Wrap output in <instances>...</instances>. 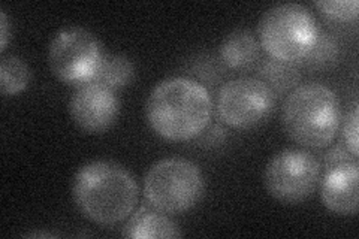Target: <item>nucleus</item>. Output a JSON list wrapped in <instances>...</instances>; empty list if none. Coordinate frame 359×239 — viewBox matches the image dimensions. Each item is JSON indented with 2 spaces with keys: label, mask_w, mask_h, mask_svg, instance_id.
<instances>
[{
  "label": "nucleus",
  "mask_w": 359,
  "mask_h": 239,
  "mask_svg": "<svg viewBox=\"0 0 359 239\" xmlns=\"http://www.w3.org/2000/svg\"><path fill=\"white\" fill-rule=\"evenodd\" d=\"M145 117L151 130L172 142H186L205 132L212 117V99L201 83L186 76L166 78L151 90Z\"/></svg>",
  "instance_id": "1"
},
{
  "label": "nucleus",
  "mask_w": 359,
  "mask_h": 239,
  "mask_svg": "<svg viewBox=\"0 0 359 239\" xmlns=\"http://www.w3.org/2000/svg\"><path fill=\"white\" fill-rule=\"evenodd\" d=\"M72 196L78 211L88 221L112 226L130 217L138 205L140 187L126 168L96 161L78 169Z\"/></svg>",
  "instance_id": "2"
},
{
  "label": "nucleus",
  "mask_w": 359,
  "mask_h": 239,
  "mask_svg": "<svg viewBox=\"0 0 359 239\" xmlns=\"http://www.w3.org/2000/svg\"><path fill=\"white\" fill-rule=\"evenodd\" d=\"M280 118L292 141L310 150H323L334 142L340 129V99L325 84H301L286 96Z\"/></svg>",
  "instance_id": "3"
},
{
  "label": "nucleus",
  "mask_w": 359,
  "mask_h": 239,
  "mask_svg": "<svg viewBox=\"0 0 359 239\" xmlns=\"http://www.w3.org/2000/svg\"><path fill=\"white\" fill-rule=\"evenodd\" d=\"M320 35L316 18L299 4H278L262 14L257 41L273 60L298 63L306 60Z\"/></svg>",
  "instance_id": "4"
},
{
  "label": "nucleus",
  "mask_w": 359,
  "mask_h": 239,
  "mask_svg": "<svg viewBox=\"0 0 359 239\" xmlns=\"http://www.w3.org/2000/svg\"><path fill=\"white\" fill-rule=\"evenodd\" d=\"M204 191L205 179L201 169L183 157L162 158L144 178L145 200L170 215L195 208Z\"/></svg>",
  "instance_id": "5"
},
{
  "label": "nucleus",
  "mask_w": 359,
  "mask_h": 239,
  "mask_svg": "<svg viewBox=\"0 0 359 239\" xmlns=\"http://www.w3.org/2000/svg\"><path fill=\"white\" fill-rule=\"evenodd\" d=\"M102 43L83 27H65L48 47V66L60 83L75 88L95 83L104 60Z\"/></svg>",
  "instance_id": "6"
},
{
  "label": "nucleus",
  "mask_w": 359,
  "mask_h": 239,
  "mask_svg": "<svg viewBox=\"0 0 359 239\" xmlns=\"http://www.w3.org/2000/svg\"><path fill=\"white\" fill-rule=\"evenodd\" d=\"M322 165L306 148H285L271 157L264 172L269 196L285 205L309 199L319 186Z\"/></svg>",
  "instance_id": "7"
},
{
  "label": "nucleus",
  "mask_w": 359,
  "mask_h": 239,
  "mask_svg": "<svg viewBox=\"0 0 359 239\" xmlns=\"http://www.w3.org/2000/svg\"><path fill=\"white\" fill-rule=\"evenodd\" d=\"M276 93L261 78L241 76L223 84L216 111L226 126L249 130L262 124L274 109Z\"/></svg>",
  "instance_id": "8"
},
{
  "label": "nucleus",
  "mask_w": 359,
  "mask_h": 239,
  "mask_svg": "<svg viewBox=\"0 0 359 239\" xmlns=\"http://www.w3.org/2000/svg\"><path fill=\"white\" fill-rule=\"evenodd\" d=\"M120 112V102L111 88L88 83L75 90L69 100V114L78 129L100 135L112 128Z\"/></svg>",
  "instance_id": "9"
},
{
  "label": "nucleus",
  "mask_w": 359,
  "mask_h": 239,
  "mask_svg": "<svg viewBox=\"0 0 359 239\" xmlns=\"http://www.w3.org/2000/svg\"><path fill=\"white\" fill-rule=\"evenodd\" d=\"M318 187L325 208L339 215H355L359 207L358 158L325 165Z\"/></svg>",
  "instance_id": "10"
},
{
  "label": "nucleus",
  "mask_w": 359,
  "mask_h": 239,
  "mask_svg": "<svg viewBox=\"0 0 359 239\" xmlns=\"http://www.w3.org/2000/svg\"><path fill=\"white\" fill-rule=\"evenodd\" d=\"M123 235L132 239H171L182 236V232L166 212L153 208L151 205H145L130 214Z\"/></svg>",
  "instance_id": "11"
},
{
  "label": "nucleus",
  "mask_w": 359,
  "mask_h": 239,
  "mask_svg": "<svg viewBox=\"0 0 359 239\" xmlns=\"http://www.w3.org/2000/svg\"><path fill=\"white\" fill-rule=\"evenodd\" d=\"M261 43L255 33L245 29L233 30L223 39L219 48L220 60L233 71H247L257 63L261 57Z\"/></svg>",
  "instance_id": "12"
},
{
  "label": "nucleus",
  "mask_w": 359,
  "mask_h": 239,
  "mask_svg": "<svg viewBox=\"0 0 359 239\" xmlns=\"http://www.w3.org/2000/svg\"><path fill=\"white\" fill-rule=\"evenodd\" d=\"M135 66L132 60L121 54H105L95 83L102 84L112 92L125 88L133 83Z\"/></svg>",
  "instance_id": "13"
},
{
  "label": "nucleus",
  "mask_w": 359,
  "mask_h": 239,
  "mask_svg": "<svg viewBox=\"0 0 359 239\" xmlns=\"http://www.w3.org/2000/svg\"><path fill=\"white\" fill-rule=\"evenodd\" d=\"M30 69L17 55H5L0 60V90L4 96H15L29 87Z\"/></svg>",
  "instance_id": "14"
},
{
  "label": "nucleus",
  "mask_w": 359,
  "mask_h": 239,
  "mask_svg": "<svg viewBox=\"0 0 359 239\" xmlns=\"http://www.w3.org/2000/svg\"><path fill=\"white\" fill-rule=\"evenodd\" d=\"M290 66V63H283L271 59V62L262 64L259 75L262 76V81L265 84H268L271 88L274 87L277 92H283L286 88L294 87L298 79Z\"/></svg>",
  "instance_id": "15"
},
{
  "label": "nucleus",
  "mask_w": 359,
  "mask_h": 239,
  "mask_svg": "<svg viewBox=\"0 0 359 239\" xmlns=\"http://www.w3.org/2000/svg\"><path fill=\"white\" fill-rule=\"evenodd\" d=\"M314 6L322 15L334 21L349 22L358 18V0H318Z\"/></svg>",
  "instance_id": "16"
},
{
  "label": "nucleus",
  "mask_w": 359,
  "mask_h": 239,
  "mask_svg": "<svg viewBox=\"0 0 359 239\" xmlns=\"http://www.w3.org/2000/svg\"><path fill=\"white\" fill-rule=\"evenodd\" d=\"M358 121H359V108L358 102H353L352 108L347 111L343 118V128H341V141L353 157L358 158L359 154V138H358Z\"/></svg>",
  "instance_id": "17"
},
{
  "label": "nucleus",
  "mask_w": 359,
  "mask_h": 239,
  "mask_svg": "<svg viewBox=\"0 0 359 239\" xmlns=\"http://www.w3.org/2000/svg\"><path fill=\"white\" fill-rule=\"evenodd\" d=\"M0 29H2V33H0V51H5L6 43H8V18H6V13L2 9L0 11Z\"/></svg>",
  "instance_id": "18"
}]
</instances>
